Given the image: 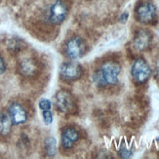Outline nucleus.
Here are the masks:
<instances>
[{
	"label": "nucleus",
	"instance_id": "obj_2",
	"mask_svg": "<svg viewBox=\"0 0 159 159\" xmlns=\"http://www.w3.org/2000/svg\"><path fill=\"white\" fill-rule=\"evenodd\" d=\"M132 77L137 83H146L151 75V68L143 59H137L131 68Z\"/></svg>",
	"mask_w": 159,
	"mask_h": 159
},
{
	"label": "nucleus",
	"instance_id": "obj_6",
	"mask_svg": "<svg viewBox=\"0 0 159 159\" xmlns=\"http://www.w3.org/2000/svg\"><path fill=\"white\" fill-rule=\"evenodd\" d=\"M66 56L72 61L80 59L85 53V44L80 37H72L67 41L66 46Z\"/></svg>",
	"mask_w": 159,
	"mask_h": 159
},
{
	"label": "nucleus",
	"instance_id": "obj_17",
	"mask_svg": "<svg viewBox=\"0 0 159 159\" xmlns=\"http://www.w3.org/2000/svg\"><path fill=\"white\" fill-rule=\"evenodd\" d=\"M38 107L41 110H46V109H50L51 107H52V103L49 100L47 99H42L39 103H38Z\"/></svg>",
	"mask_w": 159,
	"mask_h": 159
},
{
	"label": "nucleus",
	"instance_id": "obj_20",
	"mask_svg": "<svg viewBox=\"0 0 159 159\" xmlns=\"http://www.w3.org/2000/svg\"><path fill=\"white\" fill-rule=\"evenodd\" d=\"M156 75H157V76H158V78H159V61H158V63H157V65H156Z\"/></svg>",
	"mask_w": 159,
	"mask_h": 159
},
{
	"label": "nucleus",
	"instance_id": "obj_11",
	"mask_svg": "<svg viewBox=\"0 0 159 159\" xmlns=\"http://www.w3.org/2000/svg\"><path fill=\"white\" fill-rule=\"evenodd\" d=\"M38 70L35 61L32 59H25L19 65V71L25 77H32Z\"/></svg>",
	"mask_w": 159,
	"mask_h": 159
},
{
	"label": "nucleus",
	"instance_id": "obj_10",
	"mask_svg": "<svg viewBox=\"0 0 159 159\" xmlns=\"http://www.w3.org/2000/svg\"><path fill=\"white\" fill-rule=\"evenodd\" d=\"M79 140V133L77 132L76 129L72 127H68L65 129L61 133V147L65 149L71 148L75 143H77Z\"/></svg>",
	"mask_w": 159,
	"mask_h": 159
},
{
	"label": "nucleus",
	"instance_id": "obj_12",
	"mask_svg": "<svg viewBox=\"0 0 159 159\" xmlns=\"http://www.w3.org/2000/svg\"><path fill=\"white\" fill-rule=\"evenodd\" d=\"M13 123L9 114L5 112H0V136L9 135L12 129Z\"/></svg>",
	"mask_w": 159,
	"mask_h": 159
},
{
	"label": "nucleus",
	"instance_id": "obj_5",
	"mask_svg": "<svg viewBox=\"0 0 159 159\" xmlns=\"http://www.w3.org/2000/svg\"><path fill=\"white\" fill-rule=\"evenodd\" d=\"M67 6L64 0H57L50 8L49 22L54 25H60L64 22L67 16Z\"/></svg>",
	"mask_w": 159,
	"mask_h": 159
},
{
	"label": "nucleus",
	"instance_id": "obj_1",
	"mask_svg": "<svg viewBox=\"0 0 159 159\" xmlns=\"http://www.w3.org/2000/svg\"><path fill=\"white\" fill-rule=\"evenodd\" d=\"M121 66L115 61H107L93 75V80L97 86L115 85L118 83Z\"/></svg>",
	"mask_w": 159,
	"mask_h": 159
},
{
	"label": "nucleus",
	"instance_id": "obj_19",
	"mask_svg": "<svg viewBox=\"0 0 159 159\" xmlns=\"http://www.w3.org/2000/svg\"><path fill=\"white\" fill-rule=\"evenodd\" d=\"M128 18H129V15H128V13L127 12H125V13H123L122 15L120 16V18H119V20L121 23H126L127 22V20H128Z\"/></svg>",
	"mask_w": 159,
	"mask_h": 159
},
{
	"label": "nucleus",
	"instance_id": "obj_18",
	"mask_svg": "<svg viewBox=\"0 0 159 159\" xmlns=\"http://www.w3.org/2000/svg\"><path fill=\"white\" fill-rule=\"evenodd\" d=\"M6 71V64L2 57H0V75L3 74Z\"/></svg>",
	"mask_w": 159,
	"mask_h": 159
},
{
	"label": "nucleus",
	"instance_id": "obj_3",
	"mask_svg": "<svg viewBox=\"0 0 159 159\" xmlns=\"http://www.w3.org/2000/svg\"><path fill=\"white\" fill-rule=\"evenodd\" d=\"M156 7L150 1L142 2L136 9V17L142 24H150L156 19Z\"/></svg>",
	"mask_w": 159,
	"mask_h": 159
},
{
	"label": "nucleus",
	"instance_id": "obj_8",
	"mask_svg": "<svg viewBox=\"0 0 159 159\" xmlns=\"http://www.w3.org/2000/svg\"><path fill=\"white\" fill-rule=\"evenodd\" d=\"M8 112L13 125H20V124L25 123L27 120L26 110L19 102H12L9 107Z\"/></svg>",
	"mask_w": 159,
	"mask_h": 159
},
{
	"label": "nucleus",
	"instance_id": "obj_16",
	"mask_svg": "<svg viewBox=\"0 0 159 159\" xmlns=\"http://www.w3.org/2000/svg\"><path fill=\"white\" fill-rule=\"evenodd\" d=\"M133 154V151L131 149H128L125 144H122L119 149V155L122 158H130Z\"/></svg>",
	"mask_w": 159,
	"mask_h": 159
},
{
	"label": "nucleus",
	"instance_id": "obj_7",
	"mask_svg": "<svg viewBox=\"0 0 159 159\" xmlns=\"http://www.w3.org/2000/svg\"><path fill=\"white\" fill-rule=\"evenodd\" d=\"M56 105L60 111L70 113L74 108V102L72 96L65 90H61L56 94Z\"/></svg>",
	"mask_w": 159,
	"mask_h": 159
},
{
	"label": "nucleus",
	"instance_id": "obj_15",
	"mask_svg": "<svg viewBox=\"0 0 159 159\" xmlns=\"http://www.w3.org/2000/svg\"><path fill=\"white\" fill-rule=\"evenodd\" d=\"M42 116H43V120L46 125H50V124L53 122L54 117H53V113L51 112L50 109H46V110H42Z\"/></svg>",
	"mask_w": 159,
	"mask_h": 159
},
{
	"label": "nucleus",
	"instance_id": "obj_4",
	"mask_svg": "<svg viewBox=\"0 0 159 159\" xmlns=\"http://www.w3.org/2000/svg\"><path fill=\"white\" fill-rule=\"evenodd\" d=\"M60 75L66 81H75L81 77L82 67L75 61L64 63L60 68Z\"/></svg>",
	"mask_w": 159,
	"mask_h": 159
},
{
	"label": "nucleus",
	"instance_id": "obj_14",
	"mask_svg": "<svg viewBox=\"0 0 159 159\" xmlns=\"http://www.w3.org/2000/svg\"><path fill=\"white\" fill-rule=\"evenodd\" d=\"M23 43L22 41L20 39H17V38H13L11 39L9 42H8V45H7V48H8V50L13 53V54H16V53H19L20 50L23 49Z\"/></svg>",
	"mask_w": 159,
	"mask_h": 159
},
{
	"label": "nucleus",
	"instance_id": "obj_13",
	"mask_svg": "<svg viewBox=\"0 0 159 159\" xmlns=\"http://www.w3.org/2000/svg\"><path fill=\"white\" fill-rule=\"evenodd\" d=\"M44 147H45L47 155L53 157L57 154V142H56V139H55V138H53V137L47 138L44 142Z\"/></svg>",
	"mask_w": 159,
	"mask_h": 159
},
{
	"label": "nucleus",
	"instance_id": "obj_9",
	"mask_svg": "<svg viewBox=\"0 0 159 159\" xmlns=\"http://www.w3.org/2000/svg\"><path fill=\"white\" fill-rule=\"evenodd\" d=\"M151 40H152V36L151 33L147 30H139L134 36L133 44L134 48L137 51H144L149 47Z\"/></svg>",
	"mask_w": 159,
	"mask_h": 159
}]
</instances>
